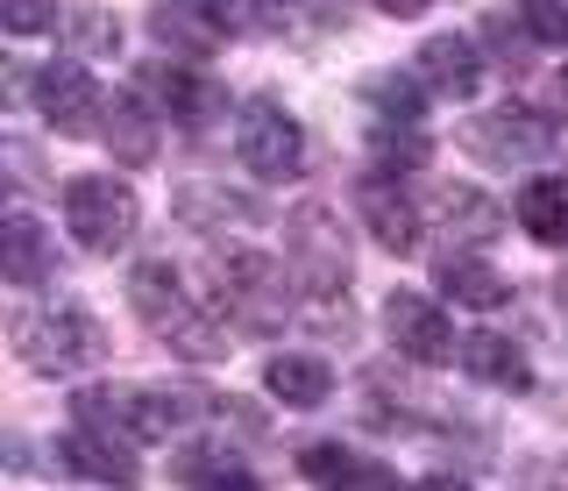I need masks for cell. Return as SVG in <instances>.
<instances>
[{"label":"cell","instance_id":"277c9868","mask_svg":"<svg viewBox=\"0 0 568 491\" xmlns=\"http://www.w3.org/2000/svg\"><path fill=\"white\" fill-rule=\"evenodd\" d=\"M284 242H292V278H298V292H313V300H342V285H348V236H342V221H334V207H320L306 200L292 221H284Z\"/></svg>","mask_w":568,"mask_h":491},{"label":"cell","instance_id":"e0dca14e","mask_svg":"<svg viewBox=\"0 0 568 491\" xmlns=\"http://www.w3.org/2000/svg\"><path fill=\"white\" fill-rule=\"evenodd\" d=\"M0 278H8L14 292H29V285L50 278V236H43V221H36L29 207H14L8 228H0Z\"/></svg>","mask_w":568,"mask_h":491},{"label":"cell","instance_id":"8fae6325","mask_svg":"<svg viewBox=\"0 0 568 491\" xmlns=\"http://www.w3.org/2000/svg\"><path fill=\"white\" fill-rule=\"evenodd\" d=\"M355 214H363V228L384 242V250H419V207L398 192V179L390 171H363L355 179Z\"/></svg>","mask_w":568,"mask_h":491},{"label":"cell","instance_id":"2e32d148","mask_svg":"<svg viewBox=\"0 0 568 491\" xmlns=\"http://www.w3.org/2000/svg\"><path fill=\"white\" fill-rule=\"evenodd\" d=\"M263 392H271L277 407H292V413H313V407H327L334 371L320 357H306V349H284V357L263 363Z\"/></svg>","mask_w":568,"mask_h":491},{"label":"cell","instance_id":"603a6c76","mask_svg":"<svg viewBox=\"0 0 568 491\" xmlns=\"http://www.w3.org/2000/svg\"><path fill=\"white\" fill-rule=\"evenodd\" d=\"M178 214L192 228H227V221H256V200H235V192H213V186H185L178 192Z\"/></svg>","mask_w":568,"mask_h":491},{"label":"cell","instance_id":"ac0fdd59","mask_svg":"<svg viewBox=\"0 0 568 491\" xmlns=\"http://www.w3.org/2000/svg\"><path fill=\"white\" fill-rule=\"evenodd\" d=\"M298 470H306L320 491H390V484H398L384 463H369V455H355L342 442H313L306 455H298Z\"/></svg>","mask_w":568,"mask_h":491},{"label":"cell","instance_id":"5b68a950","mask_svg":"<svg viewBox=\"0 0 568 491\" xmlns=\"http://www.w3.org/2000/svg\"><path fill=\"white\" fill-rule=\"evenodd\" d=\"M235 150H242L248 171H263V179H292V171L306 164V129L292 121L284 100L256 93V100H242V114H235Z\"/></svg>","mask_w":568,"mask_h":491},{"label":"cell","instance_id":"484cf974","mask_svg":"<svg viewBox=\"0 0 568 491\" xmlns=\"http://www.w3.org/2000/svg\"><path fill=\"white\" fill-rule=\"evenodd\" d=\"M369 143H377L384 164H405V171L426 164V136L413 129V121H398V129H390V121H377V129H369Z\"/></svg>","mask_w":568,"mask_h":491},{"label":"cell","instance_id":"836d02e7","mask_svg":"<svg viewBox=\"0 0 568 491\" xmlns=\"http://www.w3.org/2000/svg\"><path fill=\"white\" fill-rule=\"evenodd\" d=\"M561 108H568V72H561Z\"/></svg>","mask_w":568,"mask_h":491},{"label":"cell","instance_id":"cb8c5ba5","mask_svg":"<svg viewBox=\"0 0 568 491\" xmlns=\"http://www.w3.org/2000/svg\"><path fill=\"white\" fill-rule=\"evenodd\" d=\"M511 22H519L532 43L568 50V0H511Z\"/></svg>","mask_w":568,"mask_h":491},{"label":"cell","instance_id":"7c38bea8","mask_svg":"<svg viewBox=\"0 0 568 491\" xmlns=\"http://www.w3.org/2000/svg\"><path fill=\"white\" fill-rule=\"evenodd\" d=\"M150 37L178 50V58H213L235 29H227L221 8H206V0H156L150 8Z\"/></svg>","mask_w":568,"mask_h":491},{"label":"cell","instance_id":"30bf717a","mask_svg":"<svg viewBox=\"0 0 568 491\" xmlns=\"http://www.w3.org/2000/svg\"><path fill=\"white\" fill-rule=\"evenodd\" d=\"M135 93H142V100H156V108H164V121H185V129H200V121H213V114L227 108L221 86L200 79L192 64H142Z\"/></svg>","mask_w":568,"mask_h":491},{"label":"cell","instance_id":"d4e9b609","mask_svg":"<svg viewBox=\"0 0 568 491\" xmlns=\"http://www.w3.org/2000/svg\"><path fill=\"white\" fill-rule=\"evenodd\" d=\"M64 37L79 58H106V50H121V22L114 14H100V8H71L64 14Z\"/></svg>","mask_w":568,"mask_h":491},{"label":"cell","instance_id":"52a82bcc","mask_svg":"<svg viewBox=\"0 0 568 491\" xmlns=\"http://www.w3.org/2000/svg\"><path fill=\"white\" fill-rule=\"evenodd\" d=\"M29 100H36V114H43L58 136H93L106 121V100H100V86H93V72H85L79 58L43 64L36 86H29Z\"/></svg>","mask_w":568,"mask_h":491},{"label":"cell","instance_id":"83f0119b","mask_svg":"<svg viewBox=\"0 0 568 491\" xmlns=\"http://www.w3.org/2000/svg\"><path fill=\"white\" fill-rule=\"evenodd\" d=\"M369 108L384 121H419V79H369Z\"/></svg>","mask_w":568,"mask_h":491},{"label":"cell","instance_id":"6da1fadb","mask_svg":"<svg viewBox=\"0 0 568 491\" xmlns=\"http://www.w3.org/2000/svg\"><path fill=\"white\" fill-rule=\"evenodd\" d=\"M129 307H135V321L150 328L156 342H171L178 357H192V363H213V357H227V335H221V321L185 292V278H178L164 257H150V264H135L129 278Z\"/></svg>","mask_w":568,"mask_h":491},{"label":"cell","instance_id":"44dd1931","mask_svg":"<svg viewBox=\"0 0 568 491\" xmlns=\"http://www.w3.org/2000/svg\"><path fill=\"white\" fill-rule=\"evenodd\" d=\"M106 150H114V164H150L156 157V121H150V108H142V93H129V100H114L106 108Z\"/></svg>","mask_w":568,"mask_h":491},{"label":"cell","instance_id":"4316f807","mask_svg":"<svg viewBox=\"0 0 568 491\" xmlns=\"http://www.w3.org/2000/svg\"><path fill=\"white\" fill-rule=\"evenodd\" d=\"M227 29L235 37H271V29H284V0H221Z\"/></svg>","mask_w":568,"mask_h":491},{"label":"cell","instance_id":"ba28073f","mask_svg":"<svg viewBox=\"0 0 568 491\" xmlns=\"http://www.w3.org/2000/svg\"><path fill=\"white\" fill-rule=\"evenodd\" d=\"M462 143L484 157V164H532V157L555 150V121H540L532 108H519V100H505V108L476 114L469 129H462Z\"/></svg>","mask_w":568,"mask_h":491},{"label":"cell","instance_id":"d6a6232c","mask_svg":"<svg viewBox=\"0 0 568 491\" xmlns=\"http://www.w3.org/2000/svg\"><path fill=\"white\" fill-rule=\"evenodd\" d=\"M555 292H561V313H568V271H561V278H555Z\"/></svg>","mask_w":568,"mask_h":491},{"label":"cell","instance_id":"d6986e66","mask_svg":"<svg viewBox=\"0 0 568 491\" xmlns=\"http://www.w3.org/2000/svg\"><path fill=\"white\" fill-rule=\"evenodd\" d=\"M440 285H448L462 307H476V313H490V307L511 300V278L497 271V264H484V257H469V250H448V257H440Z\"/></svg>","mask_w":568,"mask_h":491},{"label":"cell","instance_id":"7a4b0ae2","mask_svg":"<svg viewBox=\"0 0 568 491\" xmlns=\"http://www.w3.org/2000/svg\"><path fill=\"white\" fill-rule=\"evenodd\" d=\"M14 349H22V363L36 378H79L106 357V335L85 307L50 300V307H36V313L14 321Z\"/></svg>","mask_w":568,"mask_h":491},{"label":"cell","instance_id":"f546056e","mask_svg":"<svg viewBox=\"0 0 568 491\" xmlns=\"http://www.w3.org/2000/svg\"><path fill=\"white\" fill-rule=\"evenodd\" d=\"M0 22H8L14 37H36V29L58 22V0H0Z\"/></svg>","mask_w":568,"mask_h":491},{"label":"cell","instance_id":"1f68e13d","mask_svg":"<svg viewBox=\"0 0 568 491\" xmlns=\"http://www.w3.org/2000/svg\"><path fill=\"white\" fill-rule=\"evenodd\" d=\"M419 491H469V484H455V478H426Z\"/></svg>","mask_w":568,"mask_h":491},{"label":"cell","instance_id":"f1b7e54d","mask_svg":"<svg viewBox=\"0 0 568 491\" xmlns=\"http://www.w3.org/2000/svg\"><path fill=\"white\" fill-rule=\"evenodd\" d=\"M434 214H440V221H469L476 236H490V228H497V207H490V200H476V192H440Z\"/></svg>","mask_w":568,"mask_h":491},{"label":"cell","instance_id":"4dcf8cb0","mask_svg":"<svg viewBox=\"0 0 568 491\" xmlns=\"http://www.w3.org/2000/svg\"><path fill=\"white\" fill-rule=\"evenodd\" d=\"M377 8H384V14H398V22H413V14H426L434 0H377Z\"/></svg>","mask_w":568,"mask_h":491},{"label":"cell","instance_id":"5bb4252c","mask_svg":"<svg viewBox=\"0 0 568 491\" xmlns=\"http://www.w3.org/2000/svg\"><path fill=\"white\" fill-rule=\"evenodd\" d=\"M413 79L426 93H448V100H469L476 79H484V58H476L469 37H426L419 58H413Z\"/></svg>","mask_w":568,"mask_h":491},{"label":"cell","instance_id":"8992f818","mask_svg":"<svg viewBox=\"0 0 568 491\" xmlns=\"http://www.w3.org/2000/svg\"><path fill=\"white\" fill-rule=\"evenodd\" d=\"M64 221L71 236H79V250H121V242L135 236V192L121 179H100V171H85V179L64 186Z\"/></svg>","mask_w":568,"mask_h":491},{"label":"cell","instance_id":"4fadbf2b","mask_svg":"<svg viewBox=\"0 0 568 491\" xmlns=\"http://www.w3.org/2000/svg\"><path fill=\"white\" fill-rule=\"evenodd\" d=\"M58 463L79 470V478H93V484H121V491L142 478V463L129 455V442H121V434H106V428H85V420L58 442Z\"/></svg>","mask_w":568,"mask_h":491},{"label":"cell","instance_id":"9c48e42d","mask_svg":"<svg viewBox=\"0 0 568 491\" xmlns=\"http://www.w3.org/2000/svg\"><path fill=\"white\" fill-rule=\"evenodd\" d=\"M384 335H390V349L398 357H413V363H448L455 357V321L440 313V300H426V292H390L384 300Z\"/></svg>","mask_w":568,"mask_h":491},{"label":"cell","instance_id":"7402d4cb","mask_svg":"<svg viewBox=\"0 0 568 491\" xmlns=\"http://www.w3.org/2000/svg\"><path fill=\"white\" fill-rule=\"evenodd\" d=\"M178 484H185V491H256L248 463L227 455V449H185V455H178Z\"/></svg>","mask_w":568,"mask_h":491},{"label":"cell","instance_id":"9a60e30c","mask_svg":"<svg viewBox=\"0 0 568 491\" xmlns=\"http://www.w3.org/2000/svg\"><path fill=\"white\" fill-rule=\"evenodd\" d=\"M462 371H469L476 384H490V392H526L532 384V363H526V349L511 342V335H490V328H476V335H462Z\"/></svg>","mask_w":568,"mask_h":491},{"label":"cell","instance_id":"ffe728a7","mask_svg":"<svg viewBox=\"0 0 568 491\" xmlns=\"http://www.w3.org/2000/svg\"><path fill=\"white\" fill-rule=\"evenodd\" d=\"M511 214H519V228H526L532 242L561 250V242H568V179H526Z\"/></svg>","mask_w":568,"mask_h":491},{"label":"cell","instance_id":"3957f363","mask_svg":"<svg viewBox=\"0 0 568 491\" xmlns=\"http://www.w3.org/2000/svg\"><path fill=\"white\" fill-rule=\"evenodd\" d=\"M221 278V307L235 313L242 328H256V335H277L284 321H292V285L298 278L277 264V257H256V250H235L213 264Z\"/></svg>","mask_w":568,"mask_h":491}]
</instances>
